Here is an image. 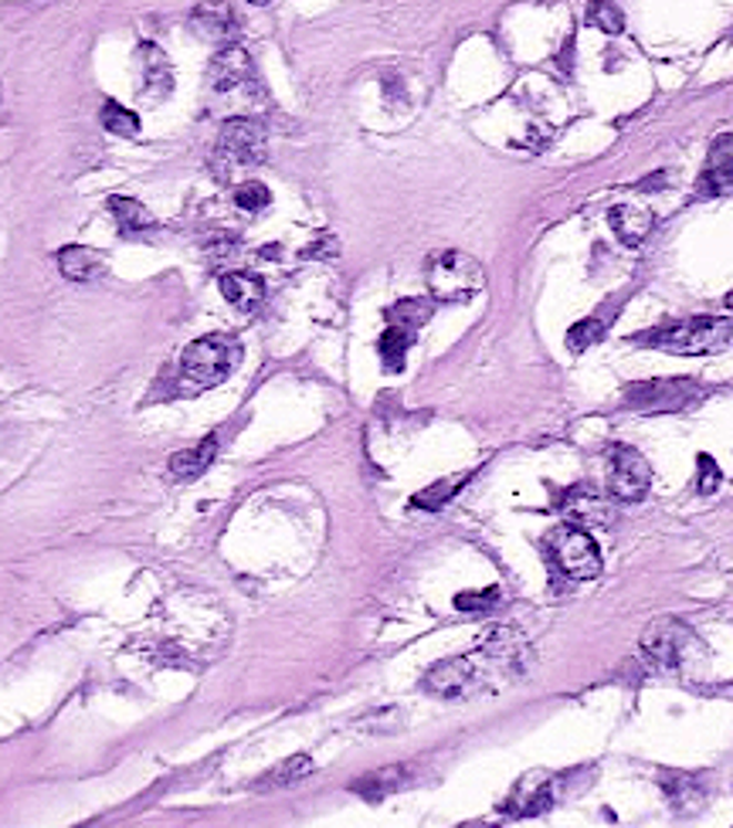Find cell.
<instances>
[{
    "label": "cell",
    "instance_id": "6da1fadb",
    "mask_svg": "<svg viewBox=\"0 0 733 828\" xmlns=\"http://www.w3.org/2000/svg\"><path fill=\"white\" fill-rule=\"evenodd\" d=\"M527 669V645L517 632L496 628L486 642L459 658H445L425 676V689L445 699L476 696L482 689H496L517 679Z\"/></svg>",
    "mask_w": 733,
    "mask_h": 828
},
{
    "label": "cell",
    "instance_id": "7a4b0ae2",
    "mask_svg": "<svg viewBox=\"0 0 733 828\" xmlns=\"http://www.w3.org/2000/svg\"><path fill=\"white\" fill-rule=\"evenodd\" d=\"M265 160V130L258 120L235 116L221 126L217 146L211 150V171L217 181L232 184L242 174H252Z\"/></svg>",
    "mask_w": 733,
    "mask_h": 828
},
{
    "label": "cell",
    "instance_id": "3957f363",
    "mask_svg": "<svg viewBox=\"0 0 733 828\" xmlns=\"http://www.w3.org/2000/svg\"><path fill=\"white\" fill-rule=\"evenodd\" d=\"M733 340V323L720 316H696L683 323H669L649 334H639L635 344L665 350V354H680V357H700V354H716Z\"/></svg>",
    "mask_w": 733,
    "mask_h": 828
},
{
    "label": "cell",
    "instance_id": "277c9868",
    "mask_svg": "<svg viewBox=\"0 0 733 828\" xmlns=\"http://www.w3.org/2000/svg\"><path fill=\"white\" fill-rule=\"evenodd\" d=\"M428 293L435 303H466L476 293L486 289V272L482 265L466 255V252H438L428 258L425 268Z\"/></svg>",
    "mask_w": 733,
    "mask_h": 828
},
{
    "label": "cell",
    "instance_id": "5b68a950",
    "mask_svg": "<svg viewBox=\"0 0 733 828\" xmlns=\"http://www.w3.org/2000/svg\"><path fill=\"white\" fill-rule=\"evenodd\" d=\"M642 652L659 669H686L690 662L703 652L696 632L680 619H659L642 632Z\"/></svg>",
    "mask_w": 733,
    "mask_h": 828
},
{
    "label": "cell",
    "instance_id": "8992f818",
    "mask_svg": "<svg viewBox=\"0 0 733 828\" xmlns=\"http://www.w3.org/2000/svg\"><path fill=\"white\" fill-rule=\"evenodd\" d=\"M207 89L224 105H245V102H252L262 89H258V75H255V65L248 59V51L238 48V44L221 48L214 54V62H211Z\"/></svg>",
    "mask_w": 733,
    "mask_h": 828
},
{
    "label": "cell",
    "instance_id": "52a82bcc",
    "mask_svg": "<svg viewBox=\"0 0 733 828\" xmlns=\"http://www.w3.org/2000/svg\"><path fill=\"white\" fill-rule=\"evenodd\" d=\"M706 398V388L690 377H659V380H642L625 388V405L642 415H659V411H683Z\"/></svg>",
    "mask_w": 733,
    "mask_h": 828
},
{
    "label": "cell",
    "instance_id": "ba28073f",
    "mask_svg": "<svg viewBox=\"0 0 733 828\" xmlns=\"http://www.w3.org/2000/svg\"><path fill=\"white\" fill-rule=\"evenodd\" d=\"M547 550L553 564L571 581H594L601 574V550L584 527H574V523L557 527L547 536Z\"/></svg>",
    "mask_w": 733,
    "mask_h": 828
},
{
    "label": "cell",
    "instance_id": "9c48e42d",
    "mask_svg": "<svg viewBox=\"0 0 733 828\" xmlns=\"http://www.w3.org/2000/svg\"><path fill=\"white\" fill-rule=\"evenodd\" d=\"M232 344L221 337H201L194 340L181 357V380L187 391H207L221 384L232 370Z\"/></svg>",
    "mask_w": 733,
    "mask_h": 828
},
{
    "label": "cell",
    "instance_id": "30bf717a",
    "mask_svg": "<svg viewBox=\"0 0 733 828\" xmlns=\"http://www.w3.org/2000/svg\"><path fill=\"white\" fill-rule=\"evenodd\" d=\"M652 485L649 459L632 446H614L608 452V492L618 503H639Z\"/></svg>",
    "mask_w": 733,
    "mask_h": 828
},
{
    "label": "cell",
    "instance_id": "8fae6325",
    "mask_svg": "<svg viewBox=\"0 0 733 828\" xmlns=\"http://www.w3.org/2000/svg\"><path fill=\"white\" fill-rule=\"evenodd\" d=\"M557 785H560L557 775H547V770H533V775H527V778L510 791V798H506L499 808H502L506 815H513V818L540 815V811L553 808V801H557Z\"/></svg>",
    "mask_w": 733,
    "mask_h": 828
},
{
    "label": "cell",
    "instance_id": "7c38bea8",
    "mask_svg": "<svg viewBox=\"0 0 733 828\" xmlns=\"http://www.w3.org/2000/svg\"><path fill=\"white\" fill-rule=\"evenodd\" d=\"M733 194V133L720 136L710 146L706 167L696 181V197H720Z\"/></svg>",
    "mask_w": 733,
    "mask_h": 828
},
{
    "label": "cell",
    "instance_id": "4fadbf2b",
    "mask_svg": "<svg viewBox=\"0 0 733 828\" xmlns=\"http://www.w3.org/2000/svg\"><path fill=\"white\" fill-rule=\"evenodd\" d=\"M659 785H662L669 805H672L675 811H683V815L700 811V808L706 805V798H710V781H706V775H690V770H662Z\"/></svg>",
    "mask_w": 733,
    "mask_h": 828
},
{
    "label": "cell",
    "instance_id": "5bb4252c",
    "mask_svg": "<svg viewBox=\"0 0 733 828\" xmlns=\"http://www.w3.org/2000/svg\"><path fill=\"white\" fill-rule=\"evenodd\" d=\"M408 781H411V767L408 764H390V767L370 770V775H364L360 781H354L350 791H357L367 801H380V798H387L394 791H401Z\"/></svg>",
    "mask_w": 733,
    "mask_h": 828
},
{
    "label": "cell",
    "instance_id": "9a60e30c",
    "mask_svg": "<svg viewBox=\"0 0 733 828\" xmlns=\"http://www.w3.org/2000/svg\"><path fill=\"white\" fill-rule=\"evenodd\" d=\"M608 221H611V232L622 238L625 245H642L655 228V217L645 207H632V204L611 207Z\"/></svg>",
    "mask_w": 733,
    "mask_h": 828
},
{
    "label": "cell",
    "instance_id": "2e32d148",
    "mask_svg": "<svg viewBox=\"0 0 733 828\" xmlns=\"http://www.w3.org/2000/svg\"><path fill=\"white\" fill-rule=\"evenodd\" d=\"M221 293L235 309L252 313L265 299V283L258 279L255 272H224L221 275Z\"/></svg>",
    "mask_w": 733,
    "mask_h": 828
},
{
    "label": "cell",
    "instance_id": "e0dca14e",
    "mask_svg": "<svg viewBox=\"0 0 733 828\" xmlns=\"http://www.w3.org/2000/svg\"><path fill=\"white\" fill-rule=\"evenodd\" d=\"M59 268L72 283H92L105 272V258H102V252H95L89 245H69L59 252Z\"/></svg>",
    "mask_w": 733,
    "mask_h": 828
},
{
    "label": "cell",
    "instance_id": "ac0fdd59",
    "mask_svg": "<svg viewBox=\"0 0 733 828\" xmlns=\"http://www.w3.org/2000/svg\"><path fill=\"white\" fill-rule=\"evenodd\" d=\"M313 770H316V764H313L309 754H293L282 764H275L272 770H265V775L255 781V791H278V788L299 785V781H306L313 775Z\"/></svg>",
    "mask_w": 733,
    "mask_h": 828
},
{
    "label": "cell",
    "instance_id": "d6986e66",
    "mask_svg": "<svg viewBox=\"0 0 733 828\" xmlns=\"http://www.w3.org/2000/svg\"><path fill=\"white\" fill-rule=\"evenodd\" d=\"M560 510L574 520V527H578V523H608V507H604V500H601V495H598L594 489H588V485H574L571 492H563Z\"/></svg>",
    "mask_w": 733,
    "mask_h": 828
},
{
    "label": "cell",
    "instance_id": "ffe728a7",
    "mask_svg": "<svg viewBox=\"0 0 733 828\" xmlns=\"http://www.w3.org/2000/svg\"><path fill=\"white\" fill-rule=\"evenodd\" d=\"M140 62H143V75H146V89L150 95H166L174 89V69L171 59L156 48V44H143L140 48Z\"/></svg>",
    "mask_w": 733,
    "mask_h": 828
},
{
    "label": "cell",
    "instance_id": "44dd1931",
    "mask_svg": "<svg viewBox=\"0 0 733 828\" xmlns=\"http://www.w3.org/2000/svg\"><path fill=\"white\" fill-rule=\"evenodd\" d=\"M194 24H197L207 38H217V41H228V38L238 34V28H235V8H228V4H221V8L201 4V8L194 11Z\"/></svg>",
    "mask_w": 733,
    "mask_h": 828
},
{
    "label": "cell",
    "instance_id": "7402d4cb",
    "mask_svg": "<svg viewBox=\"0 0 733 828\" xmlns=\"http://www.w3.org/2000/svg\"><path fill=\"white\" fill-rule=\"evenodd\" d=\"M109 211L112 217H116V225L123 235H133V232H146L156 225V217L133 197H109Z\"/></svg>",
    "mask_w": 733,
    "mask_h": 828
},
{
    "label": "cell",
    "instance_id": "603a6c76",
    "mask_svg": "<svg viewBox=\"0 0 733 828\" xmlns=\"http://www.w3.org/2000/svg\"><path fill=\"white\" fill-rule=\"evenodd\" d=\"M214 452H217V435L204 438L197 449H184V452H177V456L171 459V472H174L177 479H194V476H201V472L211 466Z\"/></svg>",
    "mask_w": 733,
    "mask_h": 828
},
{
    "label": "cell",
    "instance_id": "cb8c5ba5",
    "mask_svg": "<svg viewBox=\"0 0 733 828\" xmlns=\"http://www.w3.org/2000/svg\"><path fill=\"white\" fill-rule=\"evenodd\" d=\"M411 340H415V334H408V329H401V326H387L384 329V337L377 340V350H380V360L387 364V370H401L405 367Z\"/></svg>",
    "mask_w": 733,
    "mask_h": 828
},
{
    "label": "cell",
    "instance_id": "d4e9b609",
    "mask_svg": "<svg viewBox=\"0 0 733 828\" xmlns=\"http://www.w3.org/2000/svg\"><path fill=\"white\" fill-rule=\"evenodd\" d=\"M469 482V472L466 476H452V479H441V482H435V485H428L425 492H418L415 500H411V507H418V510H438V507H445L452 495L462 489Z\"/></svg>",
    "mask_w": 733,
    "mask_h": 828
},
{
    "label": "cell",
    "instance_id": "484cf974",
    "mask_svg": "<svg viewBox=\"0 0 733 828\" xmlns=\"http://www.w3.org/2000/svg\"><path fill=\"white\" fill-rule=\"evenodd\" d=\"M102 123H105L109 133H116V136H136L140 133V116L130 113V109L120 105V102H102Z\"/></svg>",
    "mask_w": 733,
    "mask_h": 828
},
{
    "label": "cell",
    "instance_id": "4316f807",
    "mask_svg": "<svg viewBox=\"0 0 733 828\" xmlns=\"http://www.w3.org/2000/svg\"><path fill=\"white\" fill-rule=\"evenodd\" d=\"M431 306H435V299H431V296H428V299H408V303H398V306L390 309V326H401V329H408V334H415V326H421V323L428 319Z\"/></svg>",
    "mask_w": 733,
    "mask_h": 828
},
{
    "label": "cell",
    "instance_id": "83f0119b",
    "mask_svg": "<svg viewBox=\"0 0 733 828\" xmlns=\"http://www.w3.org/2000/svg\"><path fill=\"white\" fill-rule=\"evenodd\" d=\"M604 329H608V323H604L601 316H588V319H581V323H574V326H571V334H568V347H571L574 354H584L588 347H594V344L604 337Z\"/></svg>",
    "mask_w": 733,
    "mask_h": 828
},
{
    "label": "cell",
    "instance_id": "f1b7e54d",
    "mask_svg": "<svg viewBox=\"0 0 733 828\" xmlns=\"http://www.w3.org/2000/svg\"><path fill=\"white\" fill-rule=\"evenodd\" d=\"M720 482H723L720 466L713 462V456L700 452V456H696V489H700L703 495H710V492H716V489H720Z\"/></svg>",
    "mask_w": 733,
    "mask_h": 828
},
{
    "label": "cell",
    "instance_id": "f546056e",
    "mask_svg": "<svg viewBox=\"0 0 733 828\" xmlns=\"http://www.w3.org/2000/svg\"><path fill=\"white\" fill-rule=\"evenodd\" d=\"M268 201H272L268 187H262V184H255V181L238 184V191H235V204H238L242 211H262V207H268Z\"/></svg>",
    "mask_w": 733,
    "mask_h": 828
},
{
    "label": "cell",
    "instance_id": "4dcf8cb0",
    "mask_svg": "<svg viewBox=\"0 0 733 828\" xmlns=\"http://www.w3.org/2000/svg\"><path fill=\"white\" fill-rule=\"evenodd\" d=\"M588 14H591V21H594L601 31H608V34H618V31L625 28V14H622V8H618V4H594Z\"/></svg>",
    "mask_w": 733,
    "mask_h": 828
},
{
    "label": "cell",
    "instance_id": "1f68e13d",
    "mask_svg": "<svg viewBox=\"0 0 733 828\" xmlns=\"http://www.w3.org/2000/svg\"><path fill=\"white\" fill-rule=\"evenodd\" d=\"M496 601H499V591H496V587H489V591L459 594V597H456V609H462V612H489Z\"/></svg>",
    "mask_w": 733,
    "mask_h": 828
},
{
    "label": "cell",
    "instance_id": "d6a6232c",
    "mask_svg": "<svg viewBox=\"0 0 733 828\" xmlns=\"http://www.w3.org/2000/svg\"><path fill=\"white\" fill-rule=\"evenodd\" d=\"M462 828H492V821H469V825H462Z\"/></svg>",
    "mask_w": 733,
    "mask_h": 828
},
{
    "label": "cell",
    "instance_id": "836d02e7",
    "mask_svg": "<svg viewBox=\"0 0 733 828\" xmlns=\"http://www.w3.org/2000/svg\"><path fill=\"white\" fill-rule=\"evenodd\" d=\"M726 309H733V293L726 296Z\"/></svg>",
    "mask_w": 733,
    "mask_h": 828
}]
</instances>
